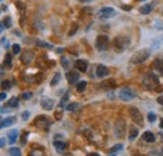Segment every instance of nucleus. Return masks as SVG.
Returning a JSON list of instances; mask_svg holds the SVG:
<instances>
[{
    "label": "nucleus",
    "mask_w": 163,
    "mask_h": 156,
    "mask_svg": "<svg viewBox=\"0 0 163 156\" xmlns=\"http://www.w3.org/2000/svg\"><path fill=\"white\" fill-rule=\"evenodd\" d=\"M4 146H5V140L0 139V147H4Z\"/></svg>",
    "instance_id": "nucleus-44"
},
{
    "label": "nucleus",
    "mask_w": 163,
    "mask_h": 156,
    "mask_svg": "<svg viewBox=\"0 0 163 156\" xmlns=\"http://www.w3.org/2000/svg\"><path fill=\"white\" fill-rule=\"evenodd\" d=\"M96 74H97L98 77H105V76L109 75V70H108V68L105 65L99 64L97 66V69H96Z\"/></svg>",
    "instance_id": "nucleus-13"
},
{
    "label": "nucleus",
    "mask_w": 163,
    "mask_h": 156,
    "mask_svg": "<svg viewBox=\"0 0 163 156\" xmlns=\"http://www.w3.org/2000/svg\"><path fill=\"white\" fill-rule=\"evenodd\" d=\"M142 84H143V86L146 89H154L159 84V79L154 74H147L146 76L143 77Z\"/></svg>",
    "instance_id": "nucleus-4"
},
{
    "label": "nucleus",
    "mask_w": 163,
    "mask_h": 156,
    "mask_svg": "<svg viewBox=\"0 0 163 156\" xmlns=\"http://www.w3.org/2000/svg\"><path fill=\"white\" fill-rule=\"evenodd\" d=\"M157 103L161 104V105H163V95H161V96L157 97Z\"/></svg>",
    "instance_id": "nucleus-43"
},
{
    "label": "nucleus",
    "mask_w": 163,
    "mask_h": 156,
    "mask_svg": "<svg viewBox=\"0 0 163 156\" xmlns=\"http://www.w3.org/2000/svg\"><path fill=\"white\" fill-rule=\"evenodd\" d=\"M4 29H5V28H4V24H3V21H0V33H2Z\"/></svg>",
    "instance_id": "nucleus-45"
},
{
    "label": "nucleus",
    "mask_w": 163,
    "mask_h": 156,
    "mask_svg": "<svg viewBox=\"0 0 163 156\" xmlns=\"http://www.w3.org/2000/svg\"><path fill=\"white\" fill-rule=\"evenodd\" d=\"M147 118H148V121H149V123H154V121H156V118H157V116H156V115H154L153 112H149Z\"/></svg>",
    "instance_id": "nucleus-36"
},
{
    "label": "nucleus",
    "mask_w": 163,
    "mask_h": 156,
    "mask_svg": "<svg viewBox=\"0 0 163 156\" xmlns=\"http://www.w3.org/2000/svg\"><path fill=\"white\" fill-rule=\"evenodd\" d=\"M3 24H4V28L5 29H10L11 28V19H10V16H5L4 18Z\"/></svg>",
    "instance_id": "nucleus-30"
},
{
    "label": "nucleus",
    "mask_w": 163,
    "mask_h": 156,
    "mask_svg": "<svg viewBox=\"0 0 163 156\" xmlns=\"http://www.w3.org/2000/svg\"><path fill=\"white\" fill-rule=\"evenodd\" d=\"M33 59H34V53H33L31 50H25V51L22 54V57H20L22 63L25 64V65L30 64V63L33 61Z\"/></svg>",
    "instance_id": "nucleus-11"
},
{
    "label": "nucleus",
    "mask_w": 163,
    "mask_h": 156,
    "mask_svg": "<svg viewBox=\"0 0 163 156\" xmlns=\"http://www.w3.org/2000/svg\"><path fill=\"white\" fill-rule=\"evenodd\" d=\"M109 156H117V155H116V154H113V155H109Z\"/></svg>",
    "instance_id": "nucleus-51"
},
{
    "label": "nucleus",
    "mask_w": 163,
    "mask_h": 156,
    "mask_svg": "<svg viewBox=\"0 0 163 156\" xmlns=\"http://www.w3.org/2000/svg\"><path fill=\"white\" fill-rule=\"evenodd\" d=\"M40 105L44 110L50 111V110H53L54 105H55V101H54L53 99H50V97H43L42 101H40Z\"/></svg>",
    "instance_id": "nucleus-10"
},
{
    "label": "nucleus",
    "mask_w": 163,
    "mask_h": 156,
    "mask_svg": "<svg viewBox=\"0 0 163 156\" xmlns=\"http://www.w3.org/2000/svg\"><path fill=\"white\" fill-rule=\"evenodd\" d=\"M137 96V92L131 88H123L118 92V97L122 101H132Z\"/></svg>",
    "instance_id": "nucleus-3"
},
{
    "label": "nucleus",
    "mask_w": 163,
    "mask_h": 156,
    "mask_svg": "<svg viewBox=\"0 0 163 156\" xmlns=\"http://www.w3.org/2000/svg\"><path fill=\"white\" fill-rule=\"evenodd\" d=\"M85 89H87V81H79V83L77 84V91L83 92Z\"/></svg>",
    "instance_id": "nucleus-29"
},
{
    "label": "nucleus",
    "mask_w": 163,
    "mask_h": 156,
    "mask_svg": "<svg viewBox=\"0 0 163 156\" xmlns=\"http://www.w3.org/2000/svg\"><path fill=\"white\" fill-rule=\"evenodd\" d=\"M0 46L4 48V49H9L10 44H9V41H8L6 37H2V39H0Z\"/></svg>",
    "instance_id": "nucleus-31"
},
{
    "label": "nucleus",
    "mask_w": 163,
    "mask_h": 156,
    "mask_svg": "<svg viewBox=\"0 0 163 156\" xmlns=\"http://www.w3.org/2000/svg\"><path fill=\"white\" fill-rule=\"evenodd\" d=\"M3 119L4 118H0V129H2V125H3Z\"/></svg>",
    "instance_id": "nucleus-49"
},
{
    "label": "nucleus",
    "mask_w": 163,
    "mask_h": 156,
    "mask_svg": "<svg viewBox=\"0 0 163 156\" xmlns=\"http://www.w3.org/2000/svg\"><path fill=\"white\" fill-rule=\"evenodd\" d=\"M79 2H80V3H90L92 0H79Z\"/></svg>",
    "instance_id": "nucleus-47"
},
{
    "label": "nucleus",
    "mask_w": 163,
    "mask_h": 156,
    "mask_svg": "<svg viewBox=\"0 0 163 156\" xmlns=\"http://www.w3.org/2000/svg\"><path fill=\"white\" fill-rule=\"evenodd\" d=\"M11 49H13V54L14 55H18L20 53V45L19 44H14L13 46H11Z\"/></svg>",
    "instance_id": "nucleus-34"
},
{
    "label": "nucleus",
    "mask_w": 163,
    "mask_h": 156,
    "mask_svg": "<svg viewBox=\"0 0 163 156\" xmlns=\"http://www.w3.org/2000/svg\"><path fill=\"white\" fill-rule=\"evenodd\" d=\"M138 2H146V0H138Z\"/></svg>",
    "instance_id": "nucleus-52"
},
{
    "label": "nucleus",
    "mask_w": 163,
    "mask_h": 156,
    "mask_svg": "<svg viewBox=\"0 0 163 156\" xmlns=\"http://www.w3.org/2000/svg\"><path fill=\"white\" fill-rule=\"evenodd\" d=\"M8 106L9 107H18L19 106V99H18V97H11V99L8 101Z\"/></svg>",
    "instance_id": "nucleus-25"
},
{
    "label": "nucleus",
    "mask_w": 163,
    "mask_h": 156,
    "mask_svg": "<svg viewBox=\"0 0 163 156\" xmlns=\"http://www.w3.org/2000/svg\"><path fill=\"white\" fill-rule=\"evenodd\" d=\"M15 5L18 6V9H19V10H25V4H23L22 2H16Z\"/></svg>",
    "instance_id": "nucleus-37"
},
{
    "label": "nucleus",
    "mask_w": 163,
    "mask_h": 156,
    "mask_svg": "<svg viewBox=\"0 0 163 156\" xmlns=\"http://www.w3.org/2000/svg\"><path fill=\"white\" fill-rule=\"evenodd\" d=\"M142 139H143L144 141H147V142H154V141H156V136H154V134L151 132V131H144L143 135H142Z\"/></svg>",
    "instance_id": "nucleus-17"
},
{
    "label": "nucleus",
    "mask_w": 163,
    "mask_h": 156,
    "mask_svg": "<svg viewBox=\"0 0 163 156\" xmlns=\"http://www.w3.org/2000/svg\"><path fill=\"white\" fill-rule=\"evenodd\" d=\"M137 136H138V127L132 126V127L129 129V135H128L129 141H133V140L137 138Z\"/></svg>",
    "instance_id": "nucleus-21"
},
{
    "label": "nucleus",
    "mask_w": 163,
    "mask_h": 156,
    "mask_svg": "<svg viewBox=\"0 0 163 156\" xmlns=\"http://www.w3.org/2000/svg\"><path fill=\"white\" fill-rule=\"evenodd\" d=\"M149 55H151V51H149L148 49L138 50V51H136V53L132 55L131 63H132V64H142V63H144V61L148 59Z\"/></svg>",
    "instance_id": "nucleus-2"
},
{
    "label": "nucleus",
    "mask_w": 163,
    "mask_h": 156,
    "mask_svg": "<svg viewBox=\"0 0 163 156\" xmlns=\"http://www.w3.org/2000/svg\"><path fill=\"white\" fill-rule=\"evenodd\" d=\"M0 2H3V0H0Z\"/></svg>",
    "instance_id": "nucleus-55"
},
{
    "label": "nucleus",
    "mask_w": 163,
    "mask_h": 156,
    "mask_svg": "<svg viewBox=\"0 0 163 156\" xmlns=\"http://www.w3.org/2000/svg\"><path fill=\"white\" fill-rule=\"evenodd\" d=\"M87 156H99V155H98L97 152H93V154H88Z\"/></svg>",
    "instance_id": "nucleus-46"
},
{
    "label": "nucleus",
    "mask_w": 163,
    "mask_h": 156,
    "mask_svg": "<svg viewBox=\"0 0 163 156\" xmlns=\"http://www.w3.org/2000/svg\"><path fill=\"white\" fill-rule=\"evenodd\" d=\"M2 89H3V90H10V89H11V83H10L9 80L2 81Z\"/></svg>",
    "instance_id": "nucleus-32"
},
{
    "label": "nucleus",
    "mask_w": 163,
    "mask_h": 156,
    "mask_svg": "<svg viewBox=\"0 0 163 156\" xmlns=\"http://www.w3.org/2000/svg\"><path fill=\"white\" fill-rule=\"evenodd\" d=\"M62 64H63V66L67 69L68 68V65H69V63H68V60L65 59V57H62Z\"/></svg>",
    "instance_id": "nucleus-40"
},
{
    "label": "nucleus",
    "mask_w": 163,
    "mask_h": 156,
    "mask_svg": "<svg viewBox=\"0 0 163 156\" xmlns=\"http://www.w3.org/2000/svg\"><path fill=\"white\" fill-rule=\"evenodd\" d=\"M29 115H30V114H29V111H24V112L22 114V118H23V120H24V121L29 119Z\"/></svg>",
    "instance_id": "nucleus-38"
},
{
    "label": "nucleus",
    "mask_w": 163,
    "mask_h": 156,
    "mask_svg": "<svg viewBox=\"0 0 163 156\" xmlns=\"http://www.w3.org/2000/svg\"><path fill=\"white\" fill-rule=\"evenodd\" d=\"M55 119L57 120H60L62 119V111L59 110V111H55Z\"/></svg>",
    "instance_id": "nucleus-41"
},
{
    "label": "nucleus",
    "mask_w": 163,
    "mask_h": 156,
    "mask_svg": "<svg viewBox=\"0 0 163 156\" xmlns=\"http://www.w3.org/2000/svg\"><path fill=\"white\" fill-rule=\"evenodd\" d=\"M79 107H80V104H79V103H71V104H69V105L65 106V109H67L68 111H75V110H78Z\"/></svg>",
    "instance_id": "nucleus-26"
},
{
    "label": "nucleus",
    "mask_w": 163,
    "mask_h": 156,
    "mask_svg": "<svg viewBox=\"0 0 163 156\" xmlns=\"http://www.w3.org/2000/svg\"><path fill=\"white\" fill-rule=\"evenodd\" d=\"M114 135L117 136V138H124V135H125V123L124 120L119 119L116 121L114 124Z\"/></svg>",
    "instance_id": "nucleus-8"
},
{
    "label": "nucleus",
    "mask_w": 163,
    "mask_h": 156,
    "mask_svg": "<svg viewBox=\"0 0 163 156\" xmlns=\"http://www.w3.org/2000/svg\"><path fill=\"white\" fill-rule=\"evenodd\" d=\"M34 124L40 129H48V126L50 125V121L48 120V116H38Z\"/></svg>",
    "instance_id": "nucleus-9"
},
{
    "label": "nucleus",
    "mask_w": 163,
    "mask_h": 156,
    "mask_svg": "<svg viewBox=\"0 0 163 156\" xmlns=\"http://www.w3.org/2000/svg\"><path fill=\"white\" fill-rule=\"evenodd\" d=\"M6 99V92H0V101H4Z\"/></svg>",
    "instance_id": "nucleus-42"
},
{
    "label": "nucleus",
    "mask_w": 163,
    "mask_h": 156,
    "mask_svg": "<svg viewBox=\"0 0 163 156\" xmlns=\"http://www.w3.org/2000/svg\"><path fill=\"white\" fill-rule=\"evenodd\" d=\"M35 45L38 48H47V49H53V45L47 43V41H43V40H37L35 41Z\"/></svg>",
    "instance_id": "nucleus-23"
},
{
    "label": "nucleus",
    "mask_w": 163,
    "mask_h": 156,
    "mask_svg": "<svg viewBox=\"0 0 163 156\" xmlns=\"http://www.w3.org/2000/svg\"><path fill=\"white\" fill-rule=\"evenodd\" d=\"M100 86H102L103 89H114V88H116V81H114L113 79H108L107 81H103V83L100 84Z\"/></svg>",
    "instance_id": "nucleus-19"
},
{
    "label": "nucleus",
    "mask_w": 163,
    "mask_h": 156,
    "mask_svg": "<svg viewBox=\"0 0 163 156\" xmlns=\"http://www.w3.org/2000/svg\"><path fill=\"white\" fill-rule=\"evenodd\" d=\"M152 10H153V5H152V4H146V5H143V6L139 8V13L143 14V15L149 14Z\"/></svg>",
    "instance_id": "nucleus-20"
},
{
    "label": "nucleus",
    "mask_w": 163,
    "mask_h": 156,
    "mask_svg": "<svg viewBox=\"0 0 163 156\" xmlns=\"http://www.w3.org/2000/svg\"><path fill=\"white\" fill-rule=\"evenodd\" d=\"M9 155L10 156H22V151L19 147H10L9 149Z\"/></svg>",
    "instance_id": "nucleus-27"
},
{
    "label": "nucleus",
    "mask_w": 163,
    "mask_h": 156,
    "mask_svg": "<svg viewBox=\"0 0 163 156\" xmlns=\"http://www.w3.org/2000/svg\"><path fill=\"white\" fill-rule=\"evenodd\" d=\"M162 151H163V147H162Z\"/></svg>",
    "instance_id": "nucleus-54"
},
{
    "label": "nucleus",
    "mask_w": 163,
    "mask_h": 156,
    "mask_svg": "<svg viewBox=\"0 0 163 156\" xmlns=\"http://www.w3.org/2000/svg\"><path fill=\"white\" fill-rule=\"evenodd\" d=\"M123 9H124V10H129V9H131V6H123Z\"/></svg>",
    "instance_id": "nucleus-50"
},
{
    "label": "nucleus",
    "mask_w": 163,
    "mask_h": 156,
    "mask_svg": "<svg viewBox=\"0 0 163 156\" xmlns=\"http://www.w3.org/2000/svg\"><path fill=\"white\" fill-rule=\"evenodd\" d=\"M116 14H117L116 10L113 8H111V6H104V8L98 10V18L102 19V20H104V19H111Z\"/></svg>",
    "instance_id": "nucleus-6"
},
{
    "label": "nucleus",
    "mask_w": 163,
    "mask_h": 156,
    "mask_svg": "<svg viewBox=\"0 0 163 156\" xmlns=\"http://www.w3.org/2000/svg\"><path fill=\"white\" fill-rule=\"evenodd\" d=\"M15 123H16V118H15V116H9V118H4V119H3L2 129H3V127H9V126L14 125Z\"/></svg>",
    "instance_id": "nucleus-18"
},
{
    "label": "nucleus",
    "mask_w": 163,
    "mask_h": 156,
    "mask_svg": "<svg viewBox=\"0 0 163 156\" xmlns=\"http://www.w3.org/2000/svg\"><path fill=\"white\" fill-rule=\"evenodd\" d=\"M74 65H75L77 70H79L80 72H87V70H88V61H87V60L79 59V60L75 61Z\"/></svg>",
    "instance_id": "nucleus-15"
},
{
    "label": "nucleus",
    "mask_w": 163,
    "mask_h": 156,
    "mask_svg": "<svg viewBox=\"0 0 163 156\" xmlns=\"http://www.w3.org/2000/svg\"><path fill=\"white\" fill-rule=\"evenodd\" d=\"M153 66H154V69H157V70L159 71L161 75H163V59H158V60H156L154 64H153Z\"/></svg>",
    "instance_id": "nucleus-22"
},
{
    "label": "nucleus",
    "mask_w": 163,
    "mask_h": 156,
    "mask_svg": "<svg viewBox=\"0 0 163 156\" xmlns=\"http://www.w3.org/2000/svg\"><path fill=\"white\" fill-rule=\"evenodd\" d=\"M129 44H131V39L128 36H117V37H114V40H113L114 51L122 53V51H124L129 46Z\"/></svg>",
    "instance_id": "nucleus-1"
},
{
    "label": "nucleus",
    "mask_w": 163,
    "mask_h": 156,
    "mask_svg": "<svg viewBox=\"0 0 163 156\" xmlns=\"http://www.w3.org/2000/svg\"><path fill=\"white\" fill-rule=\"evenodd\" d=\"M79 77H80L79 74H78L77 71H74V70H73V71H69V72L67 74V79H68V83H69V84H78V83H79V81H78Z\"/></svg>",
    "instance_id": "nucleus-14"
},
{
    "label": "nucleus",
    "mask_w": 163,
    "mask_h": 156,
    "mask_svg": "<svg viewBox=\"0 0 163 156\" xmlns=\"http://www.w3.org/2000/svg\"><path fill=\"white\" fill-rule=\"evenodd\" d=\"M22 97L24 100H30L31 97H33V92H30V91H26V92H23L22 94Z\"/></svg>",
    "instance_id": "nucleus-35"
},
{
    "label": "nucleus",
    "mask_w": 163,
    "mask_h": 156,
    "mask_svg": "<svg viewBox=\"0 0 163 156\" xmlns=\"http://www.w3.org/2000/svg\"><path fill=\"white\" fill-rule=\"evenodd\" d=\"M122 149H123V145H122V144H116V145H114L112 149H109V152H112V154H113V152L120 151Z\"/></svg>",
    "instance_id": "nucleus-33"
},
{
    "label": "nucleus",
    "mask_w": 163,
    "mask_h": 156,
    "mask_svg": "<svg viewBox=\"0 0 163 156\" xmlns=\"http://www.w3.org/2000/svg\"><path fill=\"white\" fill-rule=\"evenodd\" d=\"M129 116L131 119L139 126L143 125V116H142V112L137 109V107H129Z\"/></svg>",
    "instance_id": "nucleus-7"
},
{
    "label": "nucleus",
    "mask_w": 163,
    "mask_h": 156,
    "mask_svg": "<svg viewBox=\"0 0 163 156\" xmlns=\"http://www.w3.org/2000/svg\"><path fill=\"white\" fill-rule=\"evenodd\" d=\"M67 101H68V94H65V95L63 96V99H62V101H60V106H63Z\"/></svg>",
    "instance_id": "nucleus-39"
},
{
    "label": "nucleus",
    "mask_w": 163,
    "mask_h": 156,
    "mask_svg": "<svg viewBox=\"0 0 163 156\" xmlns=\"http://www.w3.org/2000/svg\"><path fill=\"white\" fill-rule=\"evenodd\" d=\"M60 76H62L60 72H57L55 75H54V77H53L51 81H50V86H55V85H58L59 81H60Z\"/></svg>",
    "instance_id": "nucleus-24"
},
{
    "label": "nucleus",
    "mask_w": 163,
    "mask_h": 156,
    "mask_svg": "<svg viewBox=\"0 0 163 156\" xmlns=\"http://www.w3.org/2000/svg\"><path fill=\"white\" fill-rule=\"evenodd\" d=\"M159 127L163 130V119H162V120H161V123H159Z\"/></svg>",
    "instance_id": "nucleus-48"
},
{
    "label": "nucleus",
    "mask_w": 163,
    "mask_h": 156,
    "mask_svg": "<svg viewBox=\"0 0 163 156\" xmlns=\"http://www.w3.org/2000/svg\"><path fill=\"white\" fill-rule=\"evenodd\" d=\"M109 45V37L107 35H98L96 39V49L98 51H104Z\"/></svg>",
    "instance_id": "nucleus-5"
},
{
    "label": "nucleus",
    "mask_w": 163,
    "mask_h": 156,
    "mask_svg": "<svg viewBox=\"0 0 163 156\" xmlns=\"http://www.w3.org/2000/svg\"><path fill=\"white\" fill-rule=\"evenodd\" d=\"M6 138H8V142H9L10 145H14V144L16 142L18 138H19V131H18L16 129L10 130V131L8 132V135H6Z\"/></svg>",
    "instance_id": "nucleus-12"
},
{
    "label": "nucleus",
    "mask_w": 163,
    "mask_h": 156,
    "mask_svg": "<svg viewBox=\"0 0 163 156\" xmlns=\"http://www.w3.org/2000/svg\"><path fill=\"white\" fill-rule=\"evenodd\" d=\"M134 156H137V155H134ZM138 156H142V155H138Z\"/></svg>",
    "instance_id": "nucleus-53"
},
{
    "label": "nucleus",
    "mask_w": 163,
    "mask_h": 156,
    "mask_svg": "<svg viewBox=\"0 0 163 156\" xmlns=\"http://www.w3.org/2000/svg\"><path fill=\"white\" fill-rule=\"evenodd\" d=\"M11 59H13V57H11V54H6L5 55V57H4V66H6V68H11Z\"/></svg>",
    "instance_id": "nucleus-28"
},
{
    "label": "nucleus",
    "mask_w": 163,
    "mask_h": 156,
    "mask_svg": "<svg viewBox=\"0 0 163 156\" xmlns=\"http://www.w3.org/2000/svg\"><path fill=\"white\" fill-rule=\"evenodd\" d=\"M53 145H54V147H55V151L59 152V154H63L67 149V144L64 141H60V140H54Z\"/></svg>",
    "instance_id": "nucleus-16"
}]
</instances>
